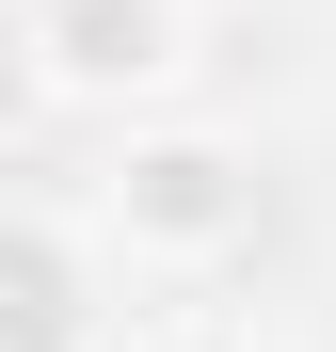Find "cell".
I'll return each mask as SVG.
<instances>
[{
	"label": "cell",
	"instance_id": "cell-4",
	"mask_svg": "<svg viewBox=\"0 0 336 352\" xmlns=\"http://www.w3.org/2000/svg\"><path fill=\"white\" fill-rule=\"evenodd\" d=\"M128 352H272V336L224 320V305H160V320H128Z\"/></svg>",
	"mask_w": 336,
	"mask_h": 352
},
{
	"label": "cell",
	"instance_id": "cell-3",
	"mask_svg": "<svg viewBox=\"0 0 336 352\" xmlns=\"http://www.w3.org/2000/svg\"><path fill=\"white\" fill-rule=\"evenodd\" d=\"M0 352H128V241L65 192H16L0 224Z\"/></svg>",
	"mask_w": 336,
	"mask_h": 352
},
{
	"label": "cell",
	"instance_id": "cell-2",
	"mask_svg": "<svg viewBox=\"0 0 336 352\" xmlns=\"http://www.w3.org/2000/svg\"><path fill=\"white\" fill-rule=\"evenodd\" d=\"M208 48V0H16L32 112H160Z\"/></svg>",
	"mask_w": 336,
	"mask_h": 352
},
{
	"label": "cell",
	"instance_id": "cell-1",
	"mask_svg": "<svg viewBox=\"0 0 336 352\" xmlns=\"http://www.w3.org/2000/svg\"><path fill=\"white\" fill-rule=\"evenodd\" d=\"M112 241H128V272H208V256H240L256 241V208H272V176L240 129H177V112H128V144L96 160V192H80Z\"/></svg>",
	"mask_w": 336,
	"mask_h": 352
}]
</instances>
